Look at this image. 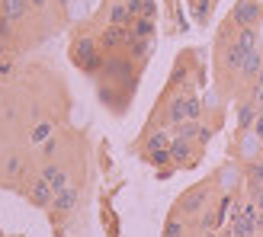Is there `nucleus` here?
Masks as SVG:
<instances>
[{
	"instance_id": "nucleus-1",
	"label": "nucleus",
	"mask_w": 263,
	"mask_h": 237,
	"mask_svg": "<svg viewBox=\"0 0 263 237\" xmlns=\"http://www.w3.org/2000/svg\"><path fill=\"white\" fill-rule=\"evenodd\" d=\"M170 118H174V122L180 125V122H196V118H199V100L196 96H177L174 103H170Z\"/></svg>"
},
{
	"instance_id": "nucleus-2",
	"label": "nucleus",
	"mask_w": 263,
	"mask_h": 237,
	"mask_svg": "<svg viewBox=\"0 0 263 237\" xmlns=\"http://www.w3.org/2000/svg\"><path fill=\"white\" fill-rule=\"evenodd\" d=\"M74 61L81 64L84 71H97V64H100L97 42H90V38H77V42H74Z\"/></svg>"
},
{
	"instance_id": "nucleus-3",
	"label": "nucleus",
	"mask_w": 263,
	"mask_h": 237,
	"mask_svg": "<svg viewBox=\"0 0 263 237\" xmlns=\"http://www.w3.org/2000/svg\"><path fill=\"white\" fill-rule=\"evenodd\" d=\"M260 19V7L254 4V0H241L238 7H234V23L238 26H251Z\"/></svg>"
},
{
	"instance_id": "nucleus-4",
	"label": "nucleus",
	"mask_w": 263,
	"mask_h": 237,
	"mask_svg": "<svg viewBox=\"0 0 263 237\" xmlns=\"http://www.w3.org/2000/svg\"><path fill=\"white\" fill-rule=\"evenodd\" d=\"M42 180L48 183L51 189H55V195H58L61 189H68V173H64L61 167H45V170H42Z\"/></svg>"
},
{
	"instance_id": "nucleus-5",
	"label": "nucleus",
	"mask_w": 263,
	"mask_h": 237,
	"mask_svg": "<svg viewBox=\"0 0 263 237\" xmlns=\"http://www.w3.org/2000/svg\"><path fill=\"white\" fill-rule=\"evenodd\" d=\"M125 26H109V29L106 32H103V38H100V45L103 48H116V45H122L125 42Z\"/></svg>"
},
{
	"instance_id": "nucleus-6",
	"label": "nucleus",
	"mask_w": 263,
	"mask_h": 237,
	"mask_svg": "<svg viewBox=\"0 0 263 237\" xmlns=\"http://www.w3.org/2000/svg\"><path fill=\"white\" fill-rule=\"evenodd\" d=\"M51 195H55V189H51L45 180H39L35 186H32V202H35V205H51V202H55Z\"/></svg>"
},
{
	"instance_id": "nucleus-7",
	"label": "nucleus",
	"mask_w": 263,
	"mask_h": 237,
	"mask_svg": "<svg viewBox=\"0 0 263 237\" xmlns=\"http://www.w3.org/2000/svg\"><path fill=\"white\" fill-rule=\"evenodd\" d=\"M26 7H29V0H4V16L7 19H20Z\"/></svg>"
},
{
	"instance_id": "nucleus-8",
	"label": "nucleus",
	"mask_w": 263,
	"mask_h": 237,
	"mask_svg": "<svg viewBox=\"0 0 263 237\" xmlns=\"http://www.w3.org/2000/svg\"><path fill=\"white\" fill-rule=\"evenodd\" d=\"M260 68H263V58L257 55V51H251V55L244 58V64H241V74H244V77H257Z\"/></svg>"
},
{
	"instance_id": "nucleus-9",
	"label": "nucleus",
	"mask_w": 263,
	"mask_h": 237,
	"mask_svg": "<svg viewBox=\"0 0 263 237\" xmlns=\"http://www.w3.org/2000/svg\"><path fill=\"white\" fill-rule=\"evenodd\" d=\"M74 202H77V192H74V189H61V192L55 195V202H51V205H55L58 212H68Z\"/></svg>"
},
{
	"instance_id": "nucleus-10",
	"label": "nucleus",
	"mask_w": 263,
	"mask_h": 237,
	"mask_svg": "<svg viewBox=\"0 0 263 237\" xmlns=\"http://www.w3.org/2000/svg\"><path fill=\"white\" fill-rule=\"evenodd\" d=\"M128 19H132V13H128L125 4H116V7L109 10V26H125Z\"/></svg>"
},
{
	"instance_id": "nucleus-11",
	"label": "nucleus",
	"mask_w": 263,
	"mask_h": 237,
	"mask_svg": "<svg viewBox=\"0 0 263 237\" xmlns=\"http://www.w3.org/2000/svg\"><path fill=\"white\" fill-rule=\"evenodd\" d=\"M234 45H238V48L244 51V58H247V55H251V51H257V48H254V45H257V35H254L251 29H244V32H241V38H238V42H234Z\"/></svg>"
},
{
	"instance_id": "nucleus-12",
	"label": "nucleus",
	"mask_w": 263,
	"mask_h": 237,
	"mask_svg": "<svg viewBox=\"0 0 263 237\" xmlns=\"http://www.w3.org/2000/svg\"><path fill=\"white\" fill-rule=\"evenodd\" d=\"M170 157H174V161H186V157H190V141L186 138L174 141V144H170Z\"/></svg>"
},
{
	"instance_id": "nucleus-13",
	"label": "nucleus",
	"mask_w": 263,
	"mask_h": 237,
	"mask_svg": "<svg viewBox=\"0 0 263 237\" xmlns=\"http://www.w3.org/2000/svg\"><path fill=\"white\" fill-rule=\"evenodd\" d=\"M238 125H241V128H251V125H254V106H251V103H244V106H241Z\"/></svg>"
},
{
	"instance_id": "nucleus-14",
	"label": "nucleus",
	"mask_w": 263,
	"mask_h": 237,
	"mask_svg": "<svg viewBox=\"0 0 263 237\" xmlns=\"http://www.w3.org/2000/svg\"><path fill=\"white\" fill-rule=\"evenodd\" d=\"M225 61H228V68H241V64H244V51L238 45H231L228 55H225Z\"/></svg>"
},
{
	"instance_id": "nucleus-15",
	"label": "nucleus",
	"mask_w": 263,
	"mask_h": 237,
	"mask_svg": "<svg viewBox=\"0 0 263 237\" xmlns=\"http://www.w3.org/2000/svg\"><path fill=\"white\" fill-rule=\"evenodd\" d=\"M251 189H254V192H260V189H263V164L251 167Z\"/></svg>"
},
{
	"instance_id": "nucleus-16",
	"label": "nucleus",
	"mask_w": 263,
	"mask_h": 237,
	"mask_svg": "<svg viewBox=\"0 0 263 237\" xmlns=\"http://www.w3.org/2000/svg\"><path fill=\"white\" fill-rule=\"evenodd\" d=\"M161 148H170V141H167L164 131H157V135H151V141H148V151H161Z\"/></svg>"
},
{
	"instance_id": "nucleus-17",
	"label": "nucleus",
	"mask_w": 263,
	"mask_h": 237,
	"mask_svg": "<svg viewBox=\"0 0 263 237\" xmlns=\"http://www.w3.org/2000/svg\"><path fill=\"white\" fill-rule=\"evenodd\" d=\"M144 51H148V38L132 35V55H144Z\"/></svg>"
},
{
	"instance_id": "nucleus-18",
	"label": "nucleus",
	"mask_w": 263,
	"mask_h": 237,
	"mask_svg": "<svg viewBox=\"0 0 263 237\" xmlns=\"http://www.w3.org/2000/svg\"><path fill=\"white\" fill-rule=\"evenodd\" d=\"M151 161L154 164H170L174 157H170V148H161V151H151Z\"/></svg>"
},
{
	"instance_id": "nucleus-19",
	"label": "nucleus",
	"mask_w": 263,
	"mask_h": 237,
	"mask_svg": "<svg viewBox=\"0 0 263 237\" xmlns=\"http://www.w3.org/2000/svg\"><path fill=\"white\" fill-rule=\"evenodd\" d=\"M151 29H154V26H151V19H141V23L135 26V35H141V38H148V35H151Z\"/></svg>"
},
{
	"instance_id": "nucleus-20",
	"label": "nucleus",
	"mask_w": 263,
	"mask_h": 237,
	"mask_svg": "<svg viewBox=\"0 0 263 237\" xmlns=\"http://www.w3.org/2000/svg\"><path fill=\"white\" fill-rule=\"evenodd\" d=\"M144 4H148V0H128V13H132V16H138V13H144Z\"/></svg>"
},
{
	"instance_id": "nucleus-21",
	"label": "nucleus",
	"mask_w": 263,
	"mask_h": 237,
	"mask_svg": "<svg viewBox=\"0 0 263 237\" xmlns=\"http://www.w3.org/2000/svg\"><path fill=\"white\" fill-rule=\"evenodd\" d=\"M48 131H51V128H48V122H42V125L32 131V141H45V138H48Z\"/></svg>"
},
{
	"instance_id": "nucleus-22",
	"label": "nucleus",
	"mask_w": 263,
	"mask_h": 237,
	"mask_svg": "<svg viewBox=\"0 0 263 237\" xmlns=\"http://www.w3.org/2000/svg\"><path fill=\"white\" fill-rule=\"evenodd\" d=\"M180 234H183V225H180V221H170L167 231H164V237H180Z\"/></svg>"
},
{
	"instance_id": "nucleus-23",
	"label": "nucleus",
	"mask_w": 263,
	"mask_h": 237,
	"mask_svg": "<svg viewBox=\"0 0 263 237\" xmlns=\"http://www.w3.org/2000/svg\"><path fill=\"white\" fill-rule=\"evenodd\" d=\"M202 199H205V195H196V199H193V202H186V208H190V212H196V208H199V205H202Z\"/></svg>"
},
{
	"instance_id": "nucleus-24",
	"label": "nucleus",
	"mask_w": 263,
	"mask_h": 237,
	"mask_svg": "<svg viewBox=\"0 0 263 237\" xmlns=\"http://www.w3.org/2000/svg\"><path fill=\"white\" fill-rule=\"evenodd\" d=\"M10 68H13L10 61H0V74H10Z\"/></svg>"
},
{
	"instance_id": "nucleus-25",
	"label": "nucleus",
	"mask_w": 263,
	"mask_h": 237,
	"mask_svg": "<svg viewBox=\"0 0 263 237\" xmlns=\"http://www.w3.org/2000/svg\"><path fill=\"white\" fill-rule=\"evenodd\" d=\"M257 135H263V112H260V122H257Z\"/></svg>"
},
{
	"instance_id": "nucleus-26",
	"label": "nucleus",
	"mask_w": 263,
	"mask_h": 237,
	"mask_svg": "<svg viewBox=\"0 0 263 237\" xmlns=\"http://www.w3.org/2000/svg\"><path fill=\"white\" fill-rule=\"evenodd\" d=\"M257 205H260V208H263V189H260V192H257Z\"/></svg>"
},
{
	"instance_id": "nucleus-27",
	"label": "nucleus",
	"mask_w": 263,
	"mask_h": 237,
	"mask_svg": "<svg viewBox=\"0 0 263 237\" xmlns=\"http://www.w3.org/2000/svg\"><path fill=\"white\" fill-rule=\"evenodd\" d=\"M4 48H7V38H0V55H4Z\"/></svg>"
},
{
	"instance_id": "nucleus-28",
	"label": "nucleus",
	"mask_w": 263,
	"mask_h": 237,
	"mask_svg": "<svg viewBox=\"0 0 263 237\" xmlns=\"http://www.w3.org/2000/svg\"><path fill=\"white\" fill-rule=\"evenodd\" d=\"M29 4H35V7H42V4H45V0H29Z\"/></svg>"
}]
</instances>
